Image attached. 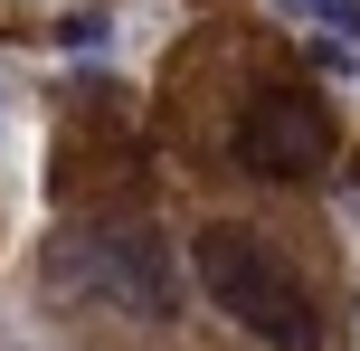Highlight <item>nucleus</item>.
<instances>
[{
  "label": "nucleus",
  "mask_w": 360,
  "mask_h": 351,
  "mask_svg": "<svg viewBox=\"0 0 360 351\" xmlns=\"http://www.w3.org/2000/svg\"><path fill=\"white\" fill-rule=\"evenodd\" d=\"M313 29H323V38H360V0H313Z\"/></svg>",
  "instance_id": "obj_4"
},
{
  "label": "nucleus",
  "mask_w": 360,
  "mask_h": 351,
  "mask_svg": "<svg viewBox=\"0 0 360 351\" xmlns=\"http://www.w3.org/2000/svg\"><path fill=\"white\" fill-rule=\"evenodd\" d=\"M0 114H10V105H0Z\"/></svg>",
  "instance_id": "obj_6"
},
{
  "label": "nucleus",
  "mask_w": 360,
  "mask_h": 351,
  "mask_svg": "<svg viewBox=\"0 0 360 351\" xmlns=\"http://www.w3.org/2000/svg\"><path fill=\"white\" fill-rule=\"evenodd\" d=\"M275 10H285V19H304V10H313V0H275Z\"/></svg>",
  "instance_id": "obj_5"
},
{
  "label": "nucleus",
  "mask_w": 360,
  "mask_h": 351,
  "mask_svg": "<svg viewBox=\"0 0 360 351\" xmlns=\"http://www.w3.org/2000/svg\"><path fill=\"white\" fill-rule=\"evenodd\" d=\"M57 285H76V295L114 304V314L133 323H171L180 314V276H171V247L152 238V228L114 219V228H76V238H57Z\"/></svg>",
  "instance_id": "obj_2"
},
{
  "label": "nucleus",
  "mask_w": 360,
  "mask_h": 351,
  "mask_svg": "<svg viewBox=\"0 0 360 351\" xmlns=\"http://www.w3.org/2000/svg\"><path fill=\"white\" fill-rule=\"evenodd\" d=\"M228 152L256 171V181H313V171L332 162V114H323V95L266 86V95H247V105H237Z\"/></svg>",
  "instance_id": "obj_3"
},
{
  "label": "nucleus",
  "mask_w": 360,
  "mask_h": 351,
  "mask_svg": "<svg viewBox=\"0 0 360 351\" xmlns=\"http://www.w3.org/2000/svg\"><path fill=\"white\" fill-rule=\"evenodd\" d=\"M190 266H199V285H209V304L237 323V333H256L266 351H313V342H323V323H313V295H304V276H294V266L275 257V247L256 238V228H237V219L199 228Z\"/></svg>",
  "instance_id": "obj_1"
}]
</instances>
